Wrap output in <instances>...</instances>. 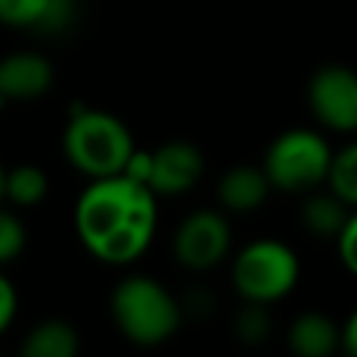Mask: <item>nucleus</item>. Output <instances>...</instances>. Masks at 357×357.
<instances>
[{
  "label": "nucleus",
  "mask_w": 357,
  "mask_h": 357,
  "mask_svg": "<svg viewBox=\"0 0 357 357\" xmlns=\"http://www.w3.org/2000/svg\"><path fill=\"white\" fill-rule=\"evenodd\" d=\"M81 245L106 265L139 259L156 234V192L123 173L89 178L73 212Z\"/></svg>",
  "instance_id": "obj_1"
},
{
  "label": "nucleus",
  "mask_w": 357,
  "mask_h": 357,
  "mask_svg": "<svg viewBox=\"0 0 357 357\" xmlns=\"http://www.w3.org/2000/svg\"><path fill=\"white\" fill-rule=\"evenodd\" d=\"M61 148H64L67 162L78 173L89 178H103V176L123 173L137 145H134L128 126L112 112L92 109V106H75L67 117Z\"/></svg>",
  "instance_id": "obj_2"
},
{
  "label": "nucleus",
  "mask_w": 357,
  "mask_h": 357,
  "mask_svg": "<svg viewBox=\"0 0 357 357\" xmlns=\"http://www.w3.org/2000/svg\"><path fill=\"white\" fill-rule=\"evenodd\" d=\"M117 332L134 346H159L181 324V307L162 282L145 273L123 276L109 298Z\"/></svg>",
  "instance_id": "obj_3"
},
{
  "label": "nucleus",
  "mask_w": 357,
  "mask_h": 357,
  "mask_svg": "<svg viewBox=\"0 0 357 357\" xmlns=\"http://www.w3.org/2000/svg\"><path fill=\"white\" fill-rule=\"evenodd\" d=\"M298 273H301L298 254L287 243L273 237L251 240L237 251L231 265L234 290L245 301H257L265 307L284 298L296 287Z\"/></svg>",
  "instance_id": "obj_4"
},
{
  "label": "nucleus",
  "mask_w": 357,
  "mask_h": 357,
  "mask_svg": "<svg viewBox=\"0 0 357 357\" xmlns=\"http://www.w3.org/2000/svg\"><path fill=\"white\" fill-rule=\"evenodd\" d=\"M332 148L312 128H287L265 151L262 170L271 187L284 192H310L326 181Z\"/></svg>",
  "instance_id": "obj_5"
},
{
  "label": "nucleus",
  "mask_w": 357,
  "mask_h": 357,
  "mask_svg": "<svg viewBox=\"0 0 357 357\" xmlns=\"http://www.w3.org/2000/svg\"><path fill=\"white\" fill-rule=\"evenodd\" d=\"M312 117L329 131H357V73L346 64H321L307 84Z\"/></svg>",
  "instance_id": "obj_6"
},
{
  "label": "nucleus",
  "mask_w": 357,
  "mask_h": 357,
  "mask_svg": "<svg viewBox=\"0 0 357 357\" xmlns=\"http://www.w3.org/2000/svg\"><path fill=\"white\" fill-rule=\"evenodd\" d=\"M231 248V226L229 218L218 209H195L190 212L176 234H173V254L178 265L187 271H209L215 268Z\"/></svg>",
  "instance_id": "obj_7"
},
{
  "label": "nucleus",
  "mask_w": 357,
  "mask_h": 357,
  "mask_svg": "<svg viewBox=\"0 0 357 357\" xmlns=\"http://www.w3.org/2000/svg\"><path fill=\"white\" fill-rule=\"evenodd\" d=\"M204 176V153L187 139H170L151 151L148 187L156 195H181Z\"/></svg>",
  "instance_id": "obj_8"
},
{
  "label": "nucleus",
  "mask_w": 357,
  "mask_h": 357,
  "mask_svg": "<svg viewBox=\"0 0 357 357\" xmlns=\"http://www.w3.org/2000/svg\"><path fill=\"white\" fill-rule=\"evenodd\" d=\"M53 86V64L36 50H17L0 59V103L33 100Z\"/></svg>",
  "instance_id": "obj_9"
},
{
  "label": "nucleus",
  "mask_w": 357,
  "mask_h": 357,
  "mask_svg": "<svg viewBox=\"0 0 357 357\" xmlns=\"http://www.w3.org/2000/svg\"><path fill=\"white\" fill-rule=\"evenodd\" d=\"M75 20V0H0V22L20 31L61 33Z\"/></svg>",
  "instance_id": "obj_10"
},
{
  "label": "nucleus",
  "mask_w": 357,
  "mask_h": 357,
  "mask_svg": "<svg viewBox=\"0 0 357 357\" xmlns=\"http://www.w3.org/2000/svg\"><path fill=\"white\" fill-rule=\"evenodd\" d=\"M271 181L262 167L254 165H237L229 167L218 178V201L226 212H254L265 204L271 192Z\"/></svg>",
  "instance_id": "obj_11"
},
{
  "label": "nucleus",
  "mask_w": 357,
  "mask_h": 357,
  "mask_svg": "<svg viewBox=\"0 0 357 357\" xmlns=\"http://www.w3.org/2000/svg\"><path fill=\"white\" fill-rule=\"evenodd\" d=\"M287 346L298 357H329L340 349V329L324 312H304L287 329Z\"/></svg>",
  "instance_id": "obj_12"
},
{
  "label": "nucleus",
  "mask_w": 357,
  "mask_h": 357,
  "mask_svg": "<svg viewBox=\"0 0 357 357\" xmlns=\"http://www.w3.org/2000/svg\"><path fill=\"white\" fill-rule=\"evenodd\" d=\"M81 349V337L73 324L47 318L31 326L20 343L22 357H73Z\"/></svg>",
  "instance_id": "obj_13"
},
{
  "label": "nucleus",
  "mask_w": 357,
  "mask_h": 357,
  "mask_svg": "<svg viewBox=\"0 0 357 357\" xmlns=\"http://www.w3.org/2000/svg\"><path fill=\"white\" fill-rule=\"evenodd\" d=\"M301 226L315 234V237H335L343 226V220L349 218V206L329 190V192H312L310 198L301 204Z\"/></svg>",
  "instance_id": "obj_14"
},
{
  "label": "nucleus",
  "mask_w": 357,
  "mask_h": 357,
  "mask_svg": "<svg viewBox=\"0 0 357 357\" xmlns=\"http://www.w3.org/2000/svg\"><path fill=\"white\" fill-rule=\"evenodd\" d=\"M50 181L47 173L39 165H17L6 170V184H3V201H11L20 209L39 206L47 198Z\"/></svg>",
  "instance_id": "obj_15"
},
{
  "label": "nucleus",
  "mask_w": 357,
  "mask_h": 357,
  "mask_svg": "<svg viewBox=\"0 0 357 357\" xmlns=\"http://www.w3.org/2000/svg\"><path fill=\"white\" fill-rule=\"evenodd\" d=\"M326 184L349 209H357V139L340 151H332Z\"/></svg>",
  "instance_id": "obj_16"
},
{
  "label": "nucleus",
  "mask_w": 357,
  "mask_h": 357,
  "mask_svg": "<svg viewBox=\"0 0 357 357\" xmlns=\"http://www.w3.org/2000/svg\"><path fill=\"white\" fill-rule=\"evenodd\" d=\"M234 332L243 343H262L271 332V318L265 304L257 301H245V307L240 310V315L234 318Z\"/></svg>",
  "instance_id": "obj_17"
},
{
  "label": "nucleus",
  "mask_w": 357,
  "mask_h": 357,
  "mask_svg": "<svg viewBox=\"0 0 357 357\" xmlns=\"http://www.w3.org/2000/svg\"><path fill=\"white\" fill-rule=\"evenodd\" d=\"M25 240H28V234H25L22 220L11 209L0 206V265L17 259L25 248Z\"/></svg>",
  "instance_id": "obj_18"
},
{
  "label": "nucleus",
  "mask_w": 357,
  "mask_h": 357,
  "mask_svg": "<svg viewBox=\"0 0 357 357\" xmlns=\"http://www.w3.org/2000/svg\"><path fill=\"white\" fill-rule=\"evenodd\" d=\"M335 240H337V257H340L343 268L351 276H357V209L349 212V218L343 220Z\"/></svg>",
  "instance_id": "obj_19"
},
{
  "label": "nucleus",
  "mask_w": 357,
  "mask_h": 357,
  "mask_svg": "<svg viewBox=\"0 0 357 357\" xmlns=\"http://www.w3.org/2000/svg\"><path fill=\"white\" fill-rule=\"evenodd\" d=\"M14 315H17V287L6 273H0V335L14 324Z\"/></svg>",
  "instance_id": "obj_20"
},
{
  "label": "nucleus",
  "mask_w": 357,
  "mask_h": 357,
  "mask_svg": "<svg viewBox=\"0 0 357 357\" xmlns=\"http://www.w3.org/2000/svg\"><path fill=\"white\" fill-rule=\"evenodd\" d=\"M340 349H346L351 357H357V310L346 318V324L340 329Z\"/></svg>",
  "instance_id": "obj_21"
},
{
  "label": "nucleus",
  "mask_w": 357,
  "mask_h": 357,
  "mask_svg": "<svg viewBox=\"0 0 357 357\" xmlns=\"http://www.w3.org/2000/svg\"><path fill=\"white\" fill-rule=\"evenodd\" d=\"M3 184H6V167L0 165V204H3Z\"/></svg>",
  "instance_id": "obj_22"
}]
</instances>
